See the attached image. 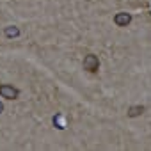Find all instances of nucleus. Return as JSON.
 I'll return each mask as SVG.
<instances>
[{
    "instance_id": "20e7f679",
    "label": "nucleus",
    "mask_w": 151,
    "mask_h": 151,
    "mask_svg": "<svg viewBox=\"0 0 151 151\" xmlns=\"http://www.w3.org/2000/svg\"><path fill=\"white\" fill-rule=\"evenodd\" d=\"M144 110H146V109H144L142 105H133V107H130V109H128V112H126V114H128V117H137V116H140Z\"/></svg>"
},
{
    "instance_id": "423d86ee",
    "label": "nucleus",
    "mask_w": 151,
    "mask_h": 151,
    "mask_svg": "<svg viewBox=\"0 0 151 151\" xmlns=\"http://www.w3.org/2000/svg\"><path fill=\"white\" fill-rule=\"evenodd\" d=\"M2 110H4V107H2V103H0V112H2Z\"/></svg>"
},
{
    "instance_id": "f257e3e1",
    "label": "nucleus",
    "mask_w": 151,
    "mask_h": 151,
    "mask_svg": "<svg viewBox=\"0 0 151 151\" xmlns=\"http://www.w3.org/2000/svg\"><path fill=\"white\" fill-rule=\"evenodd\" d=\"M82 66H84V69H87L89 73H96L98 68H100V60H98V57H96L94 53H87V55L84 57Z\"/></svg>"
},
{
    "instance_id": "39448f33",
    "label": "nucleus",
    "mask_w": 151,
    "mask_h": 151,
    "mask_svg": "<svg viewBox=\"0 0 151 151\" xmlns=\"http://www.w3.org/2000/svg\"><path fill=\"white\" fill-rule=\"evenodd\" d=\"M4 32H6L7 37H18L20 36V29H16V27H7Z\"/></svg>"
},
{
    "instance_id": "f03ea898",
    "label": "nucleus",
    "mask_w": 151,
    "mask_h": 151,
    "mask_svg": "<svg viewBox=\"0 0 151 151\" xmlns=\"http://www.w3.org/2000/svg\"><path fill=\"white\" fill-rule=\"evenodd\" d=\"M0 96L6 98V100H16L20 96V91L16 87L9 86V84H2L0 86Z\"/></svg>"
},
{
    "instance_id": "7ed1b4c3",
    "label": "nucleus",
    "mask_w": 151,
    "mask_h": 151,
    "mask_svg": "<svg viewBox=\"0 0 151 151\" xmlns=\"http://www.w3.org/2000/svg\"><path fill=\"white\" fill-rule=\"evenodd\" d=\"M130 22H132V14H128V13H117L114 16V23L117 27H126Z\"/></svg>"
}]
</instances>
